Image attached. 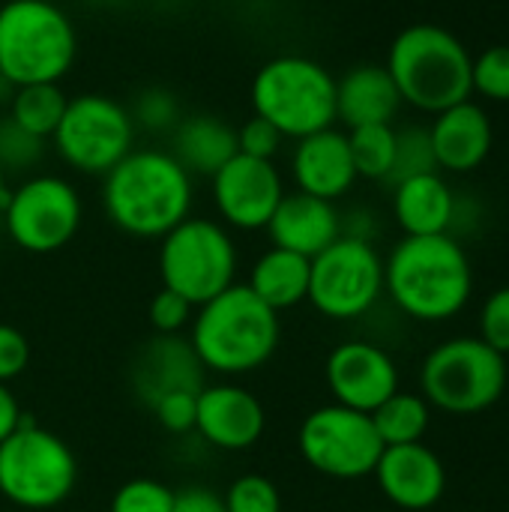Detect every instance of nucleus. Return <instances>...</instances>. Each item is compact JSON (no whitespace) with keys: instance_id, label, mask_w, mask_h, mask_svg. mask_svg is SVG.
I'll return each mask as SVG.
<instances>
[{"instance_id":"obj_1","label":"nucleus","mask_w":509,"mask_h":512,"mask_svg":"<svg viewBox=\"0 0 509 512\" xmlns=\"http://www.w3.org/2000/svg\"><path fill=\"white\" fill-rule=\"evenodd\" d=\"M192 174L168 150H132L102 177L108 222L141 240H162L192 216Z\"/></svg>"},{"instance_id":"obj_2","label":"nucleus","mask_w":509,"mask_h":512,"mask_svg":"<svg viewBox=\"0 0 509 512\" xmlns=\"http://www.w3.org/2000/svg\"><path fill=\"white\" fill-rule=\"evenodd\" d=\"M384 291L414 321H447L471 300V261L450 234L405 237L384 261Z\"/></svg>"},{"instance_id":"obj_3","label":"nucleus","mask_w":509,"mask_h":512,"mask_svg":"<svg viewBox=\"0 0 509 512\" xmlns=\"http://www.w3.org/2000/svg\"><path fill=\"white\" fill-rule=\"evenodd\" d=\"M279 336V312L261 303L249 285L234 282L195 309L189 345L207 372L237 378L267 366Z\"/></svg>"},{"instance_id":"obj_4","label":"nucleus","mask_w":509,"mask_h":512,"mask_svg":"<svg viewBox=\"0 0 509 512\" xmlns=\"http://www.w3.org/2000/svg\"><path fill=\"white\" fill-rule=\"evenodd\" d=\"M387 72L393 75L402 102L420 111L441 114L450 105L471 99V54L468 48L438 24L405 27L387 54Z\"/></svg>"},{"instance_id":"obj_5","label":"nucleus","mask_w":509,"mask_h":512,"mask_svg":"<svg viewBox=\"0 0 509 512\" xmlns=\"http://www.w3.org/2000/svg\"><path fill=\"white\" fill-rule=\"evenodd\" d=\"M78 57V33L51 0H6L0 6V78L12 87L60 84Z\"/></svg>"},{"instance_id":"obj_6","label":"nucleus","mask_w":509,"mask_h":512,"mask_svg":"<svg viewBox=\"0 0 509 512\" xmlns=\"http://www.w3.org/2000/svg\"><path fill=\"white\" fill-rule=\"evenodd\" d=\"M252 108L285 138L300 141L336 123V78L312 57H273L252 78Z\"/></svg>"},{"instance_id":"obj_7","label":"nucleus","mask_w":509,"mask_h":512,"mask_svg":"<svg viewBox=\"0 0 509 512\" xmlns=\"http://www.w3.org/2000/svg\"><path fill=\"white\" fill-rule=\"evenodd\" d=\"M507 357L480 336L441 342L420 369L423 399L453 417H471L492 408L507 390Z\"/></svg>"},{"instance_id":"obj_8","label":"nucleus","mask_w":509,"mask_h":512,"mask_svg":"<svg viewBox=\"0 0 509 512\" xmlns=\"http://www.w3.org/2000/svg\"><path fill=\"white\" fill-rule=\"evenodd\" d=\"M78 483V462L69 444L24 420L0 444V495L21 510H51Z\"/></svg>"},{"instance_id":"obj_9","label":"nucleus","mask_w":509,"mask_h":512,"mask_svg":"<svg viewBox=\"0 0 509 512\" xmlns=\"http://www.w3.org/2000/svg\"><path fill=\"white\" fill-rule=\"evenodd\" d=\"M237 246L225 225L189 216L159 240L162 288L177 291L195 309L234 285Z\"/></svg>"},{"instance_id":"obj_10","label":"nucleus","mask_w":509,"mask_h":512,"mask_svg":"<svg viewBox=\"0 0 509 512\" xmlns=\"http://www.w3.org/2000/svg\"><path fill=\"white\" fill-rule=\"evenodd\" d=\"M51 141L69 168L105 177L123 156L135 150V123L129 108L117 99L102 93H81L69 99Z\"/></svg>"},{"instance_id":"obj_11","label":"nucleus","mask_w":509,"mask_h":512,"mask_svg":"<svg viewBox=\"0 0 509 512\" xmlns=\"http://www.w3.org/2000/svg\"><path fill=\"white\" fill-rule=\"evenodd\" d=\"M384 294V261L363 237L342 234L312 258L309 303L333 321L366 315Z\"/></svg>"},{"instance_id":"obj_12","label":"nucleus","mask_w":509,"mask_h":512,"mask_svg":"<svg viewBox=\"0 0 509 512\" xmlns=\"http://www.w3.org/2000/svg\"><path fill=\"white\" fill-rule=\"evenodd\" d=\"M297 447L312 471L333 480L372 477L384 453L372 417L336 402L306 414L297 432Z\"/></svg>"},{"instance_id":"obj_13","label":"nucleus","mask_w":509,"mask_h":512,"mask_svg":"<svg viewBox=\"0 0 509 512\" xmlns=\"http://www.w3.org/2000/svg\"><path fill=\"white\" fill-rule=\"evenodd\" d=\"M81 213V195L69 180L36 174L9 189L3 225L18 249L30 255H51L78 234Z\"/></svg>"},{"instance_id":"obj_14","label":"nucleus","mask_w":509,"mask_h":512,"mask_svg":"<svg viewBox=\"0 0 509 512\" xmlns=\"http://www.w3.org/2000/svg\"><path fill=\"white\" fill-rule=\"evenodd\" d=\"M213 204L225 225L240 231L267 228L279 201L285 198V183L270 159H252L237 153L213 177Z\"/></svg>"},{"instance_id":"obj_15","label":"nucleus","mask_w":509,"mask_h":512,"mask_svg":"<svg viewBox=\"0 0 509 512\" xmlns=\"http://www.w3.org/2000/svg\"><path fill=\"white\" fill-rule=\"evenodd\" d=\"M327 390L336 405L372 414L399 390V369L393 357L372 342H342L330 351L324 366Z\"/></svg>"},{"instance_id":"obj_16","label":"nucleus","mask_w":509,"mask_h":512,"mask_svg":"<svg viewBox=\"0 0 509 512\" xmlns=\"http://www.w3.org/2000/svg\"><path fill=\"white\" fill-rule=\"evenodd\" d=\"M267 411L261 399L240 384L201 387L195 402V432L216 450L240 453L261 441Z\"/></svg>"},{"instance_id":"obj_17","label":"nucleus","mask_w":509,"mask_h":512,"mask_svg":"<svg viewBox=\"0 0 509 512\" xmlns=\"http://www.w3.org/2000/svg\"><path fill=\"white\" fill-rule=\"evenodd\" d=\"M372 477L378 480V489L384 492V498L390 504L411 512L435 507L447 489L444 462L423 441L402 444V447H384Z\"/></svg>"},{"instance_id":"obj_18","label":"nucleus","mask_w":509,"mask_h":512,"mask_svg":"<svg viewBox=\"0 0 509 512\" xmlns=\"http://www.w3.org/2000/svg\"><path fill=\"white\" fill-rule=\"evenodd\" d=\"M267 234L276 249H288L312 261L342 237V216L333 201L306 192H285L267 222Z\"/></svg>"},{"instance_id":"obj_19","label":"nucleus","mask_w":509,"mask_h":512,"mask_svg":"<svg viewBox=\"0 0 509 512\" xmlns=\"http://www.w3.org/2000/svg\"><path fill=\"white\" fill-rule=\"evenodd\" d=\"M291 174H294L297 192H306L324 201L342 198L357 180L348 135L330 126V129L300 138L291 153Z\"/></svg>"},{"instance_id":"obj_20","label":"nucleus","mask_w":509,"mask_h":512,"mask_svg":"<svg viewBox=\"0 0 509 512\" xmlns=\"http://www.w3.org/2000/svg\"><path fill=\"white\" fill-rule=\"evenodd\" d=\"M429 138L438 168L453 174H468L486 162L495 132L489 114L477 102L465 99L435 114Z\"/></svg>"},{"instance_id":"obj_21","label":"nucleus","mask_w":509,"mask_h":512,"mask_svg":"<svg viewBox=\"0 0 509 512\" xmlns=\"http://www.w3.org/2000/svg\"><path fill=\"white\" fill-rule=\"evenodd\" d=\"M204 366L198 363L189 342L180 336H156L144 345L141 357L132 366V384L138 399L150 408L168 393H198Z\"/></svg>"},{"instance_id":"obj_22","label":"nucleus","mask_w":509,"mask_h":512,"mask_svg":"<svg viewBox=\"0 0 509 512\" xmlns=\"http://www.w3.org/2000/svg\"><path fill=\"white\" fill-rule=\"evenodd\" d=\"M399 105L402 96L387 66L363 63L336 81V120H342L348 129L393 123Z\"/></svg>"},{"instance_id":"obj_23","label":"nucleus","mask_w":509,"mask_h":512,"mask_svg":"<svg viewBox=\"0 0 509 512\" xmlns=\"http://www.w3.org/2000/svg\"><path fill=\"white\" fill-rule=\"evenodd\" d=\"M393 216L405 237L450 234L456 222V195L438 171L417 174L393 186Z\"/></svg>"},{"instance_id":"obj_24","label":"nucleus","mask_w":509,"mask_h":512,"mask_svg":"<svg viewBox=\"0 0 509 512\" xmlns=\"http://www.w3.org/2000/svg\"><path fill=\"white\" fill-rule=\"evenodd\" d=\"M192 177H213L237 156V129L216 114H189L171 132L168 150Z\"/></svg>"},{"instance_id":"obj_25","label":"nucleus","mask_w":509,"mask_h":512,"mask_svg":"<svg viewBox=\"0 0 509 512\" xmlns=\"http://www.w3.org/2000/svg\"><path fill=\"white\" fill-rule=\"evenodd\" d=\"M309 276H312L309 258L273 246L252 264L246 285L273 312H285L309 297Z\"/></svg>"},{"instance_id":"obj_26","label":"nucleus","mask_w":509,"mask_h":512,"mask_svg":"<svg viewBox=\"0 0 509 512\" xmlns=\"http://www.w3.org/2000/svg\"><path fill=\"white\" fill-rule=\"evenodd\" d=\"M375 432L384 447H402V444H420L432 423V405L420 393L396 390L384 405H378L372 414Z\"/></svg>"},{"instance_id":"obj_27","label":"nucleus","mask_w":509,"mask_h":512,"mask_svg":"<svg viewBox=\"0 0 509 512\" xmlns=\"http://www.w3.org/2000/svg\"><path fill=\"white\" fill-rule=\"evenodd\" d=\"M66 105H69V96L60 90V84H24V87H15L12 93L9 117L21 129L48 141L54 129L60 126Z\"/></svg>"},{"instance_id":"obj_28","label":"nucleus","mask_w":509,"mask_h":512,"mask_svg":"<svg viewBox=\"0 0 509 512\" xmlns=\"http://www.w3.org/2000/svg\"><path fill=\"white\" fill-rule=\"evenodd\" d=\"M348 135L351 159L357 168V177L366 180H387L393 171L396 159V129L393 123H372V126H357Z\"/></svg>"},{"instance_id":"obj_29","label":"nucleus","mask_w":509,"mask_h":512,"mask_svg":"<svg viewBox=\"0 0 509 512\" xmlns=\"http://www.w3.org/2000/svg\"><path fill=\"white\" fill-rule=\"evenodd\" d=\"M432 171H438V162H435L429 129L408 126V129L396 132V159H393V171H390L387 183L396 186L408 177L432 174Z\"/></svg>"},{"instance_id":"obj_30","label":"nucleus","mask_w":509,"mask_h":512,"mask_svg":"<svg viewBox=\"0 0 509 512\" xmlns=\"http://www.w3.org/2000/svg\"><path fill=\"white\" fill-rule=\"evenodd\" d=\"M129 117L135 123V129H147V132H174V126L180 123V102L168 87H144L135 99V105L129 108Z\"/></svg>"},{"instance_id":"obj_31","label":"nucleus","mask_w":509,"mask_h":512,"mask_svg":"<svg viewBox=\"0 0 509 512\" xmlns=\"http://www.w3.org/2000/svg\"><path fill=\"white\" fill-rule=\"evenodd\" d=\"M225 510L228 512H282V495L273 480L261 474H243L237 477L225 495Z\"/></svg>"},{"instance_id":"obj_32","label":"nucleus","mask_w":509,"mask_h":512,"mask_svg":"<svg viewBox=\"0 0 509 512\" xmlns=\"http://www.w3.org/2000/svg\"><path fill=\"white\" fill-rule=\"evenodd\" d=\"M45 153V138H36L33 132L21 129L9 114L0 117V168L9 171H27L33 168Z\"/></svg>"},{"instance_id":"obj_33","label":"nucleus","mask_w":509,"mask_h":512,"mask_svg":"<svg viewBox=\"0 0 509 512\" xmlns=\"http://www.w3.org/2000/svg\"><path fill=\"white\" fill-rule=\"evenodd\" d=\"M471 93L492 102H509V45H492L474 60Z\"/></svg>"},{"instance_id":"obj_34","label":"nucleus","mask_w":509,"mask_h":512,"mask_svg":"<svg viewBox=\"0 0 509 512\" xmlns=\"http://www.w3.org/2000/svg\"><path fill=\"white\" fill-rule=\"evenodd\" d=\"M171 504L174 489L150 477H135L114 492L108 512H171Z\"/></svg>"},{"instance_id":"obj_35","label":"nucleus","mask_w":509,"mask_h":512,"mask_svg":"<svg viewBox=\"0 0 509 512\" xmlns=\"http://www.w3.org/2000/svg\"><path fill=\"white\" fill-rule=\"evenodd\" d=\"M150 324L159 336H177L183 327L192 324V315H195V306L180 297L177 291H168V288H159L156 297L150 300Z\"/></svg>"},{"instance_id":"obj_36","label":"nucleus","mask_w":509,"mask_h":512,"mask_svg":"<svg viewBox=\"0 0 509 512\" xmlns=\"http://www.w3.org/2000/svg\"><path fill=\"white\" fill-rule=\"evenodd\" d=\"M285 135L264 117L252 114L240 129H237V153L243 156H252V159H270L279 153Z\"/></svg>"},{"instance_id":"obj_37","label":"nucleus","mask_w":509,"mask_h":512,"mask_svg":"<svg viewBox=\"0 0 509 512\" xmlns=\"http://www.w3.org/2000/svg\"><path fill=\"white\" fill-rule=\"evenodd\" d=\"M480 339L498 354H509V288L495 291L480 312Z\"/></svg>"},{"instance_id":"obj_38","label":"nucleus","mask_w":509,"mask_h":512,"mask_svg":"<svg viewBox=\"0 0 509 512\" xmlns=\"http://www.w3.org/2000/svg\"><path fill=\"white\" fill-rule=\"evenodd\" d=\"M201 393V390H198ZM198 393H168L162 396L159 402L150 405L156 423L171 432V435H186L195 429V402H198Z\"/></svg>"},{"instance_id":"obj_39","label":"nucleus","mask_w":509,"mask_h":512,"mask_svg":"<svg viewBox=\"0 0 509 512\" xmlns=\"http://www.w3.org/2000/svg\"><path fill=\"white\" fill-rule=\"evenodd\" d=\"M27 363H30L27 336L18 327L0 321V384H9L18 375H24Z\"/></svg>"},{"instance_id":"obj_40","label":"nucleus","mask_w":509,"mask_h":512,"mask_svg":"<svg viewBox=\"0 0 509 512\" xmlns=\"http://www.w3.org/2000/svg\"><path fill=\"white\" fill-rule=\"evenodd\" d=\"M171 512H228L219 492L207 486H183L174 492Z\"/></svg>"},{"instance_id":"obj_41","label":"nucleus","mask_w":509,"mask_h":512,"mask_svg":"<svg viewBox=\"0 0 509 512\" xmlns=\"http://www.w3.org/2000/svg\"><path fill=\"white\" fill-rule=\"evenodd\" d=\"M24 423L21 405L15 399V393L9 390V384H0V444Z\"/></svg>"},{"instance_id":"obj_42","label":"nucleus","mask_w":509,"mask_h":512,"mask_svg":"<svg viewBox=\"0 0 509 512\" xmlns=\"http://www.w3.org/2000/svg\"><path fill=\"white\" fill-rule=\"evenodd\" d=\"M6 195H9V189H6V174H3V168H0V213H3Z\"/></svg>"},{"instance_id":"obj_43","label":"nucleus","mask_w":509,"mask_h":512,"mask_svg":"<svg viewBox=\"0 0 509 512\" xmlns=\"http://www.w3.org/2000/svg\"><path fill=\"white\" fill-rule=\"evenodd\" d=\"M84 3H93V6H114V3H120V0H84Z\"/></svg>"},{"instance_id":"obj_44","label":"nucleus","mask_w":509,"mask_h":512,"mask_svg":"<svg viewBox=\"0 0 509 512\" xmlns=\"http://www.w3.org/2000/svg\"><path fill=\"white\" fill-rule=\"evenodd\" d=\"M0 81H3V78H0Z\"/></svg>"}]
</instances>
